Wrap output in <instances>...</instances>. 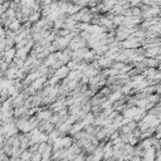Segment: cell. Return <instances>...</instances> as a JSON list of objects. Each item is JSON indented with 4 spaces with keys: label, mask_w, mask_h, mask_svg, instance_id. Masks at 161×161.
<instances>
[{
    "label": "cell",
    "mask_w": 161,
    "mask_h": 161,
    "mask_svg": "<svg viewBox=\"0 0 161 161\" xmlns=\"http://www.w3.org/2000/svg\"><path fill=\"white\" fill-rule=\"evenodd\" d=\"M0 63H1V60H0Z\"/></svg>",
    "instance_id": "4"
},
{
    "label": "cell",
    "mask_w": 161,
    "mask_h": 161,
    "mask_svg": "<svg viewBox=\"0 0 161 161\" xmlns=\"http://www.w3.org/2000/svg\"><path fill=\"white\" fill-rule=\"evenodd\" d=\"M0 127H1V125H0Z\"/></svg>",
    "instance_id": "3"
},
{
    "label": "cell",
    "mask_w": 161,
    "mask_h": 161,
    "mask_svg": "<svg viewBox=\"0 0 161 161\" xmlns=\"http://www.w3.org/2000/svg\"><path fill=\"white\" fill-rule=\"evenodd\" d=\"M1 55H3V60L10 64V63L15 59V57H16V50H15L14 48H6V49L1 53Z\"/></svg>",
    "instance_id": "2"
},
{
    "label": "cell",
    "mask_w": 161,
    "mask_h": 161,
    "mask_svg": "<svg viewBox=\"0 0 161 161\" xmlns=\"http://www.w3.org/2000/svg\"><path fill=\"white\" fill-rule=\"evenodd\" d=\"M0 132L8 138V137H10V136L16 135V132H18V127H16L15 123H13V122H10V119H8V121H5L4 125L0 127Z\"/></svg>",
    "instance_id": "1"
}]
</instances>
